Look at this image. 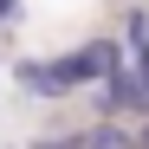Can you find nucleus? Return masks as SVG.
<instances>
[{"label":"nucleus","instance_id":"1","mask_svg":"<svg viewBox=\"0 0 149 149\" xmlns=\"http://www.w3.org/2000/svg\"><path fill=\"white\" fill-rule=\"evenodd\" d=\"M13 78H19V91H26V97H71L65 78L52 71V58H19V65H13Z\"/></svg>","mask_w":149,"mask_h":149},{"label":"nucleus","instance_id":"2","mask_svg":"<svg viewBox=\"0 0 149 149\" xmlns=\"http://www.w3.org/2000/svg\"><path fill=\"white\" fill-rule=\"evenodd\" d=\"M117 65H123V45H117V39H84V71H91V84H104Z\"/></svg>","mask_w":149,"mask_h":149},{"label":"nucleus","instance_id":"3","mask_svg":"<svg viewBox=\"0 0 149 149\" xmlns=\"http://www.w3.org/2000/svg\"><path fill=\"white\" fill-rule=\"evenodd\" d=\"M84 149H136V130L130 123H97V130H84Z\"/></svg>","mask_w":149,"mask_h":149},{"label":"nucleus","instance_id":"4","mask_svg":"<svg viewBox=\"0 0 149 149\" xmlns=\"http://www.w3.org/2000/svg\"><path fill=\"white\" fill-rule=\"evenodd\" d=\"M52 71L65 78V91H78V84H91V71H84V45H78V52H65V58H52Z\"/></svg>","mask_w":149,"mask_h":149},{"label":"nucleus","instance_id":"5","mask_svg":"<svg viewBox=\"0 0 149 149\" xmlns=\"http://www.w3.org/2000/svg\"><path fill=\"white\" fill-rule=\"evenodd\" d=\"M123 39H130V45H136V58L149 52V13H143V7L130 13V26H123Z\"/></svg>","mask_w":149,"mask_h":149},{"label":"nucleus","instance_id":"6","mask_svg":"<svg viewBox=\"0 0 149 149\" xmlns=\"http://www.w3.org/2000/svg\"><path fill=\"white\" fill-rule=\"evenodd\" d=\"M33 149H84V130H71V136H45V143H33Z\"/></svg>","mask_w":149,"mask_h":149},{"label":"nucleus","instance_id":"7","mask_svg":"<svg viewBox=\"0 0 149 149\" xmlns=\"http://www.w3.org/2000/svg\"><path fill=\"white\" fill-rule=\"evenodd\" d=\"M13 13H19V0H0V26H7V19H13Z\"/></svg>","mask_w":149,"mask_h":149},{"label":"nucleus","instance_id":"8","mask_svg":"<svg viewBox=\"0 0 149 149\" xmlns=\"http://www.w3.org/2000/svg\"><path fill=\"white\" fill-rule=\"evenodd\" d=\"M136 149H149V123H136Z\"/></svg>","mask_w":149,"mask_h":149}]
</instances>
